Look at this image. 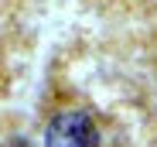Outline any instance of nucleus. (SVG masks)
I'll return each instance as SVG.
<instances>
[{
  "mask_svg": "<svg viewBox=\"0 0 157 147\" xmlns=\"http://www.w3.org/2000/svg\"><path fill=\"white\" fill-rule=\"evenodd\" d=\"M44 147H99V133L92 116L82 110H65L48 123Z\"/></svg>",
  "mask_w": 157,
  "mask_h": 147,
  "instance_id": "f257e3e1",
  "label": "nucleus"
}]
</instances>
